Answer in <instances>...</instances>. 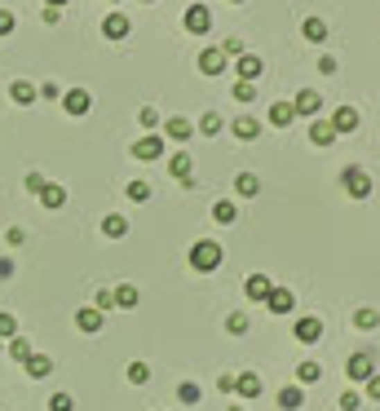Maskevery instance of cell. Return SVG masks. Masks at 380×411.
Returning a JSON list of instances; mask_svg holds the SVG:
<instances>
[{
	"mask_svg": "<svg viewBox=\"0 0 380 411\" xmlns=\"http://www.w3.org/2000/svg\"><path fill=\"white\" fill-rule=\"evenodd\" d=\"M221 265V244L217 239H199L195 248H190V270L195 274H212Z\"/></svg>",
	"mask_w": 380,
	"mask_h": 411,
	"instance_id": "1",
	"label": "cell"
},
{
	"mask_svg": "<svg viewBox=\"0 0 380 411\" xmlns=\"http://www.w3.org/2000/svg\"><path fill=\"white\" fill-rule=\"evenodd\" d=\"M345 376H349V380H372V376H376L372 349H359V354H349V358H345Z\"/></svg>",
	"mask_w": 380,
	"mask_h": 411,
	"instance_id": "2",
	"label": "cell"
},
{
	"mask_svg": "<svg viewBox=\"0 0 380 411\" xmlns=\"http://www.w3.org/2000/svg\"><path fill=\"white\" fill-rule=\"evenodd\" d=\"M182 22H186L190 35H208V27H212V9H208V5H190Z\"/></svg>",
	"mask_w": 380,
	"mask_h": 411,
	"instance_id": "3",
	"label": "cell"
},
{
	"mask_svg": "<svg viewBox=\"0 0 380 411\" xmlns=\"http://www.w3.org/2000/svg\"><path fill=\"white\" fill-rule=\"evenodd\" d=\"M292 336H296V341H301V345H318V341H323V323H318L314 314H305V319H296Z\"/></svg>",
	"mask_w": 380,
	"mask_h": 411,
	"instance_id": "4",
	"label": "cell"
},
{
	"mask_svg": "<svg viewBox=\"0 0 380 411\" xmlns=\"http://www.w3.org/2000/svg\"><path fill=\"white\" fill-rule=\"evenodd\" d=\"M340 181H345V190L354 199H367L372 195V177L363 173V168H345V173H340Z\"/></svg>",
	"mask_w": 380,
	"mask_h": 411,
	"instance_id": "5",
	"label": "cell"
},
{
	"mask_svg": "<svg viewBox=\"0 0 380 411\" xmlns=\"http://www.w3.org/2000/svg\"><path fill=\"white\" fill-rule=\"evenodd\" d=\"M133 155H137V160H159V155H164V137H159V133L137 137V142H133Z\"/></svg>",
	"mask_w": 380,
	"mask_h": 411,
	"instance_id": "6",
	"label": "cell"
},
{
	"mask_svg": "<svg viewBox=\"0 0 380 411\" xmlns=\"http://www.w3.org/2000/svg\"><path fill=\"white\" fill-rule=\"evenodd\" d=\"M261 67H266V62H261L257 53H239V58H234V76H239V80H248V84H252V80L261 76Z\"/></svg>",
	"mask_w": 380,
	"mask_h": 411,
	"instance_id": "7",
	"label": "cell"
},
{
	"mask_svg": "<svg viewBox=\"0 0 380 411\" xmlns=\"http://www.w3.org/2000/svg\"><path fill=\"white\" fill-rule=\"evenodd\" d=\"M62 106H67V115H89L93 98H89L85 89H67V93H62Z\"/></svg>",
	"mask_w": 380,
	"mask_h": 411,
	"instance_id": "8",
	"label": "cell"
},
{
	"mask_svg": "<svg viewBox=\"0 0 380 411\" xmlns=\"http://www.w3.org/2000/svg\"><path fill=\"white\" fill-rule=\"evenodd\" d=\"M292 305H296V296L288 292V287H275V292L266 296V310L275 314V319H279V314H292Z\"/></svg>",
	"mask_w": 380,
	"mask_h": 411,
	"instance_id": "9",
	"label": "cell"
},
{
	"mask_svg": "<svg viewBox=\"0 0 380 411\" xmlns=\"http://www.w3.org/2000/svg\"><path fill=\"white\" fill-rule=\"evenodd\" d=\"M292 106H296V115H310V119H314L318 111H323V98H318L314 89H301V93H296V102H292Z\"/></svg>",
	"mask_w": 380,
	"mask_h": 411,
	"instance_id": "10",
	"label": "cell"
},
{
	"mask_svg": "<svg viewBox=\"0 0 380 411\" xmlns=\"http://www.w3.org/2000/svg\"><path fill=\"white\" fill-rule=\"evenodd\" d=\"M243 292H248V301H257V305H266V296L275 292V283H270L266 274H252V279H248V287H243Z\"/></svg>",
	"mask_w": 380,
	"mask_h": 411,
	"instance_id": "11",
	"label": "cell"
},
{
	"mask_svg": "<svg viewBox=\"0 0 380 411\" xmlns=\"http://www.w3.org/2000/svg\"><path fill=\"white\" fill-rule=\"evenodd\" d=\"M199 71H204V76H221V71H225V53L221 49H204V53H199Z\"/></svg>",
	"mask_w": 380,
	"mask_h": 411,
	"instance_id": "12",
	"label": "cell"
},
{
	"mask_svg": "<svg viewBox=\"0 0 380 411\" xmlns=\"http://www.w3.org/2000/svg\"><path fill=\"white\" fill-rule=\"evenodd\" d=\"M9 98H14L18 106H31L35 98H40V89H35V84H27V80H14V84H9Z\"/></svg>",
	"mask_w": 380,
	"mask_h": 411,
	"instance_id": "13",
	"label": "cell"
},
{
	"mask_svg": "<svg viewBox=\"0 0 380 411\" xmlns=\"http://www.w3.org/2000/svg\"><path fill=\"white\" fill-rule=\"evenodd\" d=\"M22 367H27V376H31V380H44V376L53 371V358H49V354H31L27 362H22Z\"/></svg>",
	"mask_w": 380,
	"mask_h": 411,
	"instance_id": "14",
	"label": "cell"
},
{
	"mask_svg": "<svg viewBox=\"0 0 380 411\" xmlns=\"http://www.w3.org/2000/svg\"><path fill=\"white\" fill-rule=\"evenodd\" d=\"M128 27H133V22H128L124 14H111V18L102 22V35H106V40H124V35H128Z\"/></svg>",
	"mask_w": 380,
	"mask_h": 411,
	"instance_id": "15",
	"label": "cell"
},
{
	"mask_svg": "<svg viewBox=\"0 0 380 411\" xmlns=\"http://www.w3.org/2000/svg\"><path fill=\"white\" fill-rule=\"evenodd\" d=\"M331 128H336V137L340 133H354L359 128V111H354V106H340V111L331 115Z\"/></svg>",
	"mask_w": 380,
	"mask_h": 411,
	"instance_id": "16",
	"label": "cell"
},
{
	"mask_svg": "<svg viewBox=\"0 0 380 411\" xmlns=\"http://www.w3.org/2000/svg\"><path fill=\"white\" fill-rule=\"evenodd\" d=\"M310 142H314V146H331V142H336L331 119H314V124H310Z\"/></svg>",
	"mask_w": 380,
	"mask_h": 411,
	"instance_id": "17",
	"label": "cell"
},
{
	"mask_svg": "<svg viewBox=\"0 0 380 411\" xmlns=\"http://www.w3.org/2000/svg\"><path fill=\"white\" fill-rule=\"evenodd\" d=\"M76 328L89 332V336L102 332V310H93V305H89V310H76Z\"/></svg>",
	"mask_w": 380,
	"mask_h": 411,
	"instance_id": "18",
	"label": "cell"
},
{
	"mask_svg": "<svg viewBox=\"0 0 380 411\" xmlns=\"http://www.w3.org/2000/svg\"><path fill=\"white\" fill-rule=\"evenodd\" d=\"M190 168H195V164H190V155H173V160H169V173H173L177 181H182V186H195Z\"/></svg>",
	"mask_w": 380,
	"mask_h": 411,
	"instance_id": "19",
	"label": "cell"
},
{
	"mask_svg": "<svg viewBox=\"0 0 380 411\" xmlns=\"http://www.w3.org/2000/svg\"><path fill=\"white\" fill-rule=\"evenodd\" d=\"M230 133H234L239 142H257V137H261V124H257V119H248V115H239V119L230 124Z\"/></svg>",
	"mask_w": 380,
	"mask_h": 411,
	"instance_id": "20",
	"label": "cell"
},
{
	"mask_svg": "<svg viewBox=\"0 0 380 411\" xmlns=\"http://www.w3.org/2000/svg\"><path fill=\"white\" fill-rule=\"evenodd\" d=\"M234 394H239V398H257V394H261V376H257V371L234 376Z\"/></svg>",
	"mask_w": 380,
	"mask_h": 411,
	"instance_id": "21",
	"label": "cell"
},
{
	"mask_svg": "<svg viewBox=\"0 0 380 411\" xmlns=\"http://www.w3.org/2000/svg\"><path fill=\"white\" fill-rule=\"evenodd\" d=\"M212 217H217L221 226H234V221H239V203H234V199H217V203H212Z\"/></svg>",
	"mask_w": 380,
	"mask_h": 411,
	"instance_id": "22",
	"label": "cell"
},
{
	"mask_svg": "<svg viewBox=\"0 0 380 411\" xmlns=\"http://www.w3.org/2000/svg\"><path fill=\"white\" fill-rule=\"evenodd\" d=\"M102 235H106V239H124V235H128V221H124L120 212H106V217H102Z\"/></svg>",
	"mask_w": 380,
	"mask_h": 411,
	"instance_id": "23",
	"label": "cell"
},
{
	"mask_svg": "<svg viewBox=\"0 0 380 411\" xmlns=\"http://www.w3.org/2000/svg\"><path fill=\"white\" fill-rule=\"evenodd\" d=\"M301 403H305L301 385H283V389H279V407L283 411H301Z\"/></svg>",
	"mask_w": 380,
	"mask_h": 411,
	"instance_id": "24",
	"label": "cell"
},
{
	"mask_svg": "<svg viewBox=\"0 0 380 411\" xmlns=\"http://www.w3.org/2000/svg\"><path fill=\"white\" fill-rule=\"evenodd\" d=\"M164 133H169L173 142H186V137H195V124H190V119H182V115H173L169 124H164Z\"/></svg>",
	"mask_w": 380,
	"mask_h": 411,
	"instance_id": "25",
	"label": "cell"
},
{
	"mask_svg": "<svg viewBox=\"0 0 380 411\" xmlns=\"http://www.w3.org/2000/svg\"><path fill=\"white\" fill-rule=\"evenodd\" d=\"M292 119H296V106L292 102H275V106H270V124H275V128H288Z\"/></svg>",
	"mask_w": 380,
	"mask_h": 411,
	"instance_id": "26",
	"label": "cell"
},
{
	"mask_svg": "<svg viewBox=\"0 0 380 411\" xmlns=\"http://www.w3.org/2000/svg\"><path fill=\"white\" fill-rule=\"evenodd\" d=\"M40 203H44V208H62V203H67V190L58 186V181H44V190H40Z\"/></svg>",
	"mask_w": 380,
	"mask_h": 411,
	"instance_id": "27",
	"label": "cell"
},
{
	"mask_svg": "<svg viewBox=\"0 0 380 411\" xmlns=\"http://www.w3.org/2000/svg\"><path fill=\"white\" fill-rule=\"evenodd\" d=\"M111 296H115V310H133V305H137V287H133V283H120Z\"/></svg>",
	"mask_w": 380,
	"mask_h": 411,
	"instance_id": "28",
	"label": "cell"
},
{
	"mask_svg": "<svg viewBox=\"0 0 380 411\" xmlns=\"http://www.w3.org/2000/svg\"><path fill=\"white\" fill-rule=\"evenodd\" d=\"M234 190H239V195H243V199H252V195H257V190H261V181H257V173H239V177H234Z\"/></svg>",
	"mask_w": 380,
	"mask_h": 411,
	"instance_id": "29",
	"label": "cell"
},
{
	"mask_svg": "<svg viewBox=\"0 0 380 411\" xmlns=\"http://www.w3.org/2000/svg\"><path fill=\"white\" fill-rule=\"evenodd\" d=\"M296 380H301V385H318V380H323V367H318V362H301V367H296Z\"/></svg>",
	"mask_w": 380,
	"mask_h": 411,
	"instance_id": "30",
	"label": "cell"
},
{
	"mask_svg": "<svg viewBox=\"0 0 380 411\" xmlns=\"http://www.w3.org/2000/svg\"><path fill=\"white\" fill-rule=\"evenodd\" d=\"M5 349H9V354H14V358H18V362H27V358H31V354H35V349H31V341H27V336H14V341H9V345H5Z\"/></svg>",
	"mask_w": 380,
	"mask_h": 411,
	"instance_id": "31",
	"label": "cell"
},
{
	"mask_svg": "<svg viewBox=\"0 0 380 411\" xmlns=\"http://www.w3.org/2000/svg\"><path fill=\"white\" fill-rule=\"evenodd\" d=\"M305 40H327V22L323 18H305Z\"/></svg>",
	"mask_w": 380,
	"mask_h": 411,
	"instance_id": "32",
	"label": "cell"
},
{
	"mask_svg": "<svg viewBox=\"0 0 380 411\" xmlns=\"http://www.w3.org/2000/svg\"><path fill=\"white\" fill-rule=\"evenodd\" d=\"M354 323H359L363 332H372V328H380V310H372V305H367V310H359V314H354Z\"/></svg>",
	"mask_w": 380,
	"mask_h": 411,
	"instance_id": "33",
	"label": "cell"
},
{
	"mask_svg": "<svg viewBox=\"0 0 380 411\" xmlns=\"http://www.w3.org/2000/svg\"><path fill=\"white\" fill-rule=\"evenodd\" d=\"M18 336V319L9 310H0V341H14Z\"/></svg>",
	"mask_w": 380,
	"mask_h": 411,
	"instance_id": "34",
	"label": "cell"
},
{
	"mask_svg": "<svg viewBox=\"0 0 380 411\" xmlns=\"http://www.w3.org/2000/svg\"><path fill=\"white\" fill-rule=\"evenodd\" d=\"M124 195L133 199V203H146V199H150V186H146V181H128V190H124Z\"/></svg>",
	"mask_w": 380,
	"mask_h": 411,
	"instance_id": "35",
	"label": "cell"
},
{
	"mask_svg": "<svg viewBox=\"0 0 380 411\" xmlns=\"http://www.w3.org/2000/svg\"><path fill=\"white\" fill-rule=\"evenodd\" d=\"M146 380H150L146 362H128V385H146Z\"/></svg>",
	"mask_w": 380,
	"mask_h": 411,
	"instance_id": "36",
	"label": "cell"
},
{
	"mask_svg": "<svg viewBox=\"0 0 380 411\" xmlns=\"http://www.w3.org/2000/svg\"><path fill=\"white\" fill-rule=\"evenodd\" d=\"M225 332H230V336H248V314H230V319H225Z\"/></svg>",
	"mask_w": 380,
	"mask_h": 411,
	"instance_id": "37",
	"label": "cell"
},
{
	"mask_svg": "<svg viewBox=\"0 0 380 411\" xmlns=\"http://www.w3.org/2000/svg\"><path fill=\"white\" fill-rule=\"evenodd\" d=\"M217 128H221V115H217V111H204V119H199V133H208V137H212Z\"/></svg>",
	"mask_w": 380,
	"mask_h": 411,
	"instance_id": "38",
	"label": "cell"
},
{
	"mask_svg": "<svg viewBox=\"0 0 380 411\" xmlns=\"http://www.w3.org/2000/svg\"><path fill=\"white\" fill-rule=\"evenodd\" d=\"M49 411H76V398H71V394H53L49 398Z\"/></svg>",
	"mask_w": 380,
	"mask_h": 411,
	"instance_id": "39",
	"label": "cell"
},
{
	"mask_svg": "<svg viewBox=\"0 0 380 411\" xmlns=\"http://www.w3.org/2000/svg\"><path fill=\"white\" fill-rule=\"evenodd\" d=\"M177 398H182V403H199V385H177Z\"/></svg>",
	"mask_w": 380,
	"mask_h": 411,
	"instance_id": "40",
	"label": "cell"
},
{
	"mask_svg": "<svg viewBox=\"0 0 380 411\" xmlns=\"http://www.w3.org/2000/svg\"><path fill=\"white\" fill-rule=\"evenodd\" d=\"M234 98H239V102H252V98H257V89H252L248 80H239V84H234Z\"/></svg>",
	"mask_w": 380,
	"mask_h": 411,
	"instance_id": "41",
	"label": "cell"
},
{
	"mask_svg": "<svg viewBox=\"0 0 380 411\" xmlns=\"http://www.w3.org/2000/svg\"><path fill=\"white\" fill-rule=\"evenodd\" d=\"M359 403H363V398L354 394V389H345V394H340V411H359Z\"/></svg>",
	"mask_w": 380,
	"mask_h": 411,
	"instance_id": "42",
	"label": "cell"
},
{
	"mask_svg": "<svg viewBox=\"0 0 380 411\" xmlns=\"http://www.w3.org/2000/svg\"><path fill=\"white\" fill-rule=\"evenodd\" d=\"M137 119H141V128H155V124H159V115H155V106H141V115H137Z\"/></svg>",
	"mask_w": 380,
	"mask_h": 411,
	"instance_id": "43",
	"label": "cell"
},
{
	"mask_svg": "<svg viewBox=\"0 0 380 411\" xmlns=\"http://www.w3.org/2000/svg\"><path fill=\"white\" fill-rule=\"evenodd\" d=\"M18 27V18L14 14H9V9H0V35H9V31H14Z\"/></svg>",
	"mask_w": 380,
	"mask_h": 411,
	"instance_id": "44",
	"label": "cell"
},
{
	"mask_svg": "<svg viewBox=\"0 0 380 411\" xmlns=\"http://www.w3.org/2000/svg\"><path fill=\"white\" fill-rule=\"evenodd\" d=\"M221 53H225V58H239V53H243V40H234V35H230V40L221 44Z\"/></svg>",
	"mask_w": 380,
	"mask_h": 411,
	"instance_id": "45",
	"label": "cell"
},
{
	"mask_svg": "<svg viewBox=\"0 0 380 411\" xmlns=\"http://www.w3.org/2000/svg\"><path fill=\"white\" fill-rule=\"evenodd\" d=\"M93 310H102V314H106V310H115V296H111V292H98V301H93Z\"/></svg>",
	"mask_w": 380,
	"mask_h": 411,
	"instance_id": "46",
	"label": "cell"
},
{
	"mask_svg": "<svg viewBox=\"0 0 380 411\" xmlns=\"http://www.w3.org/2000/svg\"><path fill=\"white\" fill-rule=\"evenodd\" d=\"M22 239H27V235H22V230H18V226H9V230H5V244H9V248H18V244H22Z\"/></svg>",
	"mask_w": 380,
	"mask_h": 411,
	"instance_id": "47",
	"label": "cell"
},
{
	"mask_svg": "<svg viewBox=\"0 0 380 411\" xmlns=\"http://www.w3.org/2000/svg\"><path fill=\"white\" fill-rule=\"evenodd\" d=\"M27 190H31V195H40V190H44V177H40V173H27Z\"/></svg>",
	"mask_w": 380,
	"mask_h": 411,
	"instance_id": "48",
	"label": "cell"
},
{
	"mask_svg": "<svg viewBox=\"0 0 380 411\" xmlns=\"http://www.w3.org/2000/svg\"><path fill=\"white\" fill-rule=\"evenodd\" d=\"M367 398H372V403H380V376L367 380Z\"/></svg>",
	"mask_w": 380,
	"mask_h": 411,
	"instance_id": "49",
	"label": "cell"
},
{
	"mask_svg": "<svg viewBox=\"0 0 380 411\" xmlns=\"http://www.w3.org/2000/svg\"><path fill=\"white\" fill-rule=\"evenodd\" d=\"M40 98H62V89H58V84L49 80V84H40Z\"/></svg>",
	"mask_w": 380,
	"mask_h": 411,
	"instance_id": "50",
	"label": "cell"
},
{
	"mask_svg": "<svg viewBox=\"0 0 380 411\" xmlns=\"http://www.w3.org/2000/svg\"><path fill=\"white\" fill-rule=\"evenodd\" d=\"M9 274H14V261H9V257H0V279H9Z\"/></svg>",
	"mask_w": 380,
	"mask_h": 411,
	"instance_id": "51",
	"label": "cell"
},
{
	"mask_svg": "<svg viewBox=\"0 0 380 411\" xmlns=\"http://www.w3.org/2000/svg\"><path fill=\"white\" fill-rule=\"evenodd\" d=\"M44 5H49V9H62V5H67V0H44Z\"/></svg>",
	"mask_w": 380,
	"mask_h": 411,
	"instance_id": "52",
	"label": "cell"
},
{
	"mask_svg": "<svg viewBox=\"0 0 380 411\" xmlns=\"http://www.w3.org/2000/svg\"><path fill=\"white\" fill-rule=\"evenodd\" d=\"M230 411H243V407H239V403H234V407H230Z\"/></svg>",
	"mask_w": 380,
	"mask_h": 411,
	"instance_id": "53",
	"label": "cell"
},
{
	"mask_svg": "<svg viewBox=\"0 0 380 411\" xmlns=\"http://www.w3.org/2000/svg\"><path fill=\"white\" fill-rule=\"evenodd\" d=\"M0 354H5V341H0Z\"/></svg>",
	"mask_w": 380,
	"mask_h": 411,
	"instance_id": "54",
	"label": "cell"
},
{
	"mask_svg": "<svg viewBox=\"0 0 380 411\" xmlns=\"http://www.w3.org/2000/svg\"><path fill=\"white\" fill-rule=\"evenodd\" d=\"M230 5H243V0H230Z\"/></svg>",
	"mask_w": 380,
	"mask_h": 411,
	"instance_id": "55",
	"label": "cell"
},
{
	"mask_svg": "<svg viewBox=\"0 0 380 411\" xmlns=\"http://www.w3.org/2000/svg\"><path fill=\"white\" fill-rule=\"evenodd\" d=\"M146 5H155V0H146Z\"/></svg>",
	"mask_w": 380,
	"mask_h": 411,
	"instance_id": "56",
	"label": "cell"
},
{
	"mask_svg": "<svg viewBox=\"0 0 380 411\" xmlns=\"http://www.w3.org/2000/svg\"><path fill=\"white\" fill-rule=\"evenodd\" d=\"M115 5H120V0H115Z\"/></svg>",
	"mask_w": 380,
	"mask_h": 411,
	"instance_id": "57",
	"label": "cell"
}]
</instances>
